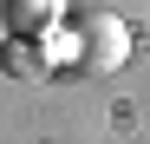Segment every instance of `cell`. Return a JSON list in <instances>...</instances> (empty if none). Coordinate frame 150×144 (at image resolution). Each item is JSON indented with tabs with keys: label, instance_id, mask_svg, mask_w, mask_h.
I'll list each match as a JSON object with an SVG mask.
<instances>
[{
	"label": "cell",
	"instance_id": "cell-1",
	"mask_svg": "<svg viewBox=\"0 0 150 144\" xmlns=\"http://www.w3.org/2000/svg\"><path fill=\"white\" fill-rule=\"evenodd\" d=\"M131 59V26L117 13H85L79 20V72H117Z\"/></svg>",
	"mask_w": 150,
	"mask_h": 144
},
{
	"label": "cell",
	"instance_id": "cell-2",
	"mask_svg": "<svg viewBox=\"0 0 150 144\" xmlns=\"http://www.w3.org/2000/svg\"><path fill=\"white\" fill-rule=\"evenodd\" d=\"M65 7L72 0H0V20H7L13 39H39V33H52L65 20Z\"/></svg>",
	"mask_w": 150,
	"mask_h": 144
},
{
	"label": "cell",
	"instance_id": "cell-3",
	"mask_svg": "<svg viewBox=\"0 0 150 144\" xmlns=\"http://www.w3.org/2000/svg\"><path fill=\"white\" fill-rule=\"evenodd\" d=\"M0 66H7L13 79H46V72H52V59L39 53V39H7V53H0Z\"/></svg>",
	"mask_w": 150,
	"mask_h": 144
}]
</instances>
